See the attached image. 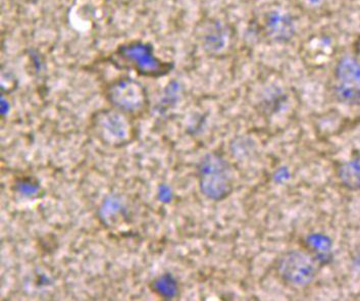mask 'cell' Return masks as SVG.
Masks as SVG:
<instances>
[{"mask_svg":"<svg viewBox=\"0 0 360 301\" xmlns=\"http://www.w3.org/2000/svg\"><path fill=\"white\" fill-rule=\"evenodd\" d=\"M106 62L119 69L132 70L138 75L153 78L169 74L174 67L173 63L155 56L153 45L141 40L122 43L108 54Z\"/></svg>","mask_w":360,"mask_h":301,"instance_id":"6da1fadb","label":"cell"},{"mask_svg":"<svg viewBox=\"0 0 360 301\" xmlns=\"http://www.w3.org/2000/svg\"><path fill=\"white\" fill-rule=\"evenodd\" d=\"M276 273L288 286L305 288L316 280L319 270L311 255L305 250H292L278 257Z\"/></svg>","mask_w":360,"mask_h":301,"instance_id":"7a4b0ae2","label":"cell"},{"mask_svg":"<svg viewBox=\"0 0 360 301\" xmlns=\"http://www.w3.org/2000/svg\"><path fill=\"white\" fill-rule=\"evenodd\" d=\"M199 185L206 198L221 200L233 190V177L228 162L217 155L205 156L199 165Z\"/></svg>","mask_w":360,"mask_h":301,"instance_id":"3957f363","label":"cell"},{"mask_svg":"<svg viewBox=\"0 0 360 301\" xmlns=\"http://www.w3.org/2000/svg\"><path fill=\"white\" fill-rule=\"evenodd\" d=\"M105 92L113 108L124 114H141L148 103V95L143 86L128 77L108 84Z\"/></svg>","mask_w":360,"mask_h":301,"instance_id":"277c9868","label":"cell"},{"mask_svg":"<svg viewBox=\"0 0 360 301\" xmlns=\"http://www.w3.org/2000/svg\"><path fill=\"white\" fill-rule=\"evenodd\" d=\"M335 89L343 103H360V65L354 58L345 56L335 69Z\"/></svg>","mask_w":360,"mask_h":301,"instance_id":"5b68a950","label":"cell"},{"mask_svg":"<svg viewBox=\"0 0 360 301\" xmlns=\"http://www.w3.org/2000/svg\"><path fill=\"white\" fill-rule=\"evenodd\" d=\"M339 181L349 190L360 189V155L353 156L340 165L337 169Z\"/></svg>","mask_w":360,"mask_h":301,"instance_id":"8992f818","label":"cell"},{"mask_svg":"<svg viewBox=\"0 0 360 301\" xmlns=\"http://www.w3.org/2000/svg\"><path fill=\"white\" fill-rule=\"evenodd\" d=\"M353 58H354L356 62L360 65V35L356 38L354 43H353Z\"/></svg>","mask_w":360,"mask_h":301,"instance_id":"52a82bcc","label":"cell"}]
</instances>
